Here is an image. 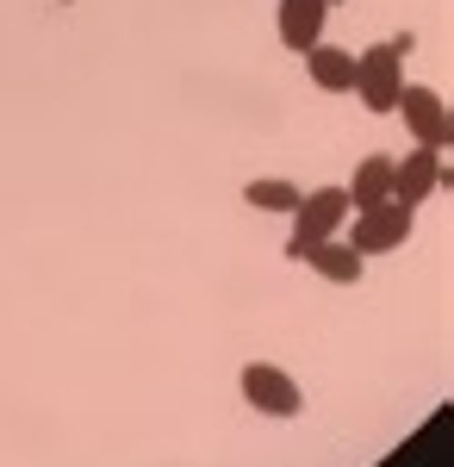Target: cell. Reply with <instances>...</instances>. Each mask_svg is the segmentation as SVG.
I'll list each match as a JSON object with an SVG mask.
<instances>
[{"instance_id":"1","label":"cell","mask_w":454,"mask_h":467,"mask_svg":"<svg viewBox=\"0 0 454 467\" xmlns=\"http://www.w3.org/2000/svg\"><path fill=\"white\" fill-rule=\"evenodd\" d=\"M343 218H349V193H343V187H312V193H299V206H293V237H286V262H305L312 244H324V237L343 231Z\"/></svg>"},{"instance_id":"2","label":"cell","mask_w":454,"mask_h":467,"mask_svg":"<svg viewBox=\"0 0 454 467\" xmlns=\"http://www.w3.org/2000/svg\"><path fill=\"white\" fill-rule=\"evenodd\" d=\"M411 224H418V206H398V200H380L367 213L343 218V237H349L361 255H392L411 244Z\"/></svg>"},{"instance_id":"3","label":"cell","mask_w":454,"mask_h":467,"mask_svg":"<svg viewBox=\"0 0 454 467\" xmlns=\"http://www.w3.org/2000/svg\"><path fill=\"white\" fill-rule=\"evenodd\" d=\"M398 119H405V131H411V144H423V150H449L454 144V112H449V100L436 94V88H423V81H405L398 88Z\"/></svg>"},{"instance_id":"4","label":"cell","mask_w":454,"mask_h":467,"mask_svg":"<svg viewBox=\"0 0 454 467\" xmlns=\"http://www.w3.org/2000/svg\"><path fill=\"white\" fill-rule=\"evenodd\" d=\"M436 187H442V193L454 187L449 150H423V144H411L405 156H392V200H398V206H423Z\"/></svg>"},{"instance_id":"5","label":"cell","mask_w":454,"mask_h":467,"mask_svg":"<svg viewBox=\"0 0 454 467\" xmlns=\"http://www.w3.org/2000/svg\"><path fill=\"white\" fill-rule=\"evenodd\" d=\"M398 88H405V57L392 50V44H374V50H361L355 57V100L367 112H392L398 107Z\"/></svg>"},{"instance_id":"6","label":"cell","mask_w":454,"mask_h":467,"mask_svg":"<svg viewBox=\"0 0 454 467\" xmlns=\"http://www.w3.org/2000/svg\"><path fill=\"white\" fill-rule=\"evenodd\" d=\"M237 387H243V405H255L262 418H299L305 411L299 380L286 368H274V361H249L243 374H237Z\"/></svg>"},{"instance_id":"7","label":"cell","mask_w":454,"mask_h":467,"mask_svg":"<svg viewBox=\"0 0 454 467\" xmlns=\"http://www.w3.org/2000/svg\"><path fill=\"white\" fill-rule=\"evenodd\" d=\"M324 26H330V0H280V13H274V32L293 57H305L324 37Z\"/></svg>"},{"instance_id":"8","label":"cell","mask_w":454,"mask_h":467,"mask_svg":"<svg viewBox=\"0 0 454 467\" xmlns=\"http://www.w3.org/2000/svg\"><path fill=\"white\" fill-rule=\"evenodd\" d=\"M305 268H317V275H324V281H336V287H355V281L367 275V255L336 231V237H324V244L305 250Z\"/></svg>"},{"instance_id":"9","label":"cell","mask_w":454,"mask_h":467,"mask_svg":"<svg viewBox=\"0 0 454 467\" xmlns=\"http://www.w3.org/2000/svg\"><path fill=\"white\" fill-rule=\"evenodd\" d=\"M343 193H349V213H367V206L392 200V156H386V150L361 156V162H355V175L343 181Z\"/></svg>"},{"instance_id":"10","label":"cell","mask_w":454,"mask_h":467,"mask_svg":"<svg viewBox=\"0 0 454 467\" xmlns=\"http://www.w3.org/2000/svg\"><path fill=\"white\" fill-rule=\"evenodd\" d=\"M305 75H312V88H324V94H349L355 88V50H336V44L317 37L312 50H305Z\"/></svg>"},{"instance_id":"11","label":"cell","mask_w":454,"mask_h":467,"mask_svg":"<svg viewBox=\"0 0 454 467\" xmlns=\"http://www.w3.org/2000/svg\"><path fill=\"white\" fill-rule=\"evenodd\" d=\"M299 193H305V187H293V181H280V175H262V181L243 187V206H255V213H293Z\"/></svg>"},{"instance_id":"12","label":"cell","mask_w":454,"mask_h":467,"mask_svg":"<svg viewBox=\"0 0 454 467\" xmlns=\"http://www.w3.org/2000/svg\"><path fill=\"white\" fill-rule=\"evenodd\" d=\"M330 6H343V0H330Z\"/></svg>"},{"instance_id":"13","label":"cell","mask_w":454,"mask_h":467,"mask_svg":"<svg viewBox=\"0 0 454 467\" xmlns=\"http://www.w3.org/2000/svg\"><path fill=\"white\" fill-rule=\"evenodd\" d=\"M63 6H69V0H63Z\"/></svg>"}]
</instances>
